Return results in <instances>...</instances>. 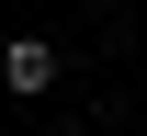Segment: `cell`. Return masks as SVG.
<instances>
[{
  "mask_svg": "<svg viewBox=\"0 0 147 136\" xmlns=\"http://www.w3.org/2000/svg\"><path fill=\"white\" fill-rule=\"evenodd\" d=\"M57 68H68V57H57V34H11V45H0V91H11V102H45Z\"/></svg>",
  "mask_w": 147,
  "mask_h": 136,
  "instance_id": "cell-1",
  "label": "cell"
}]
</instances>
